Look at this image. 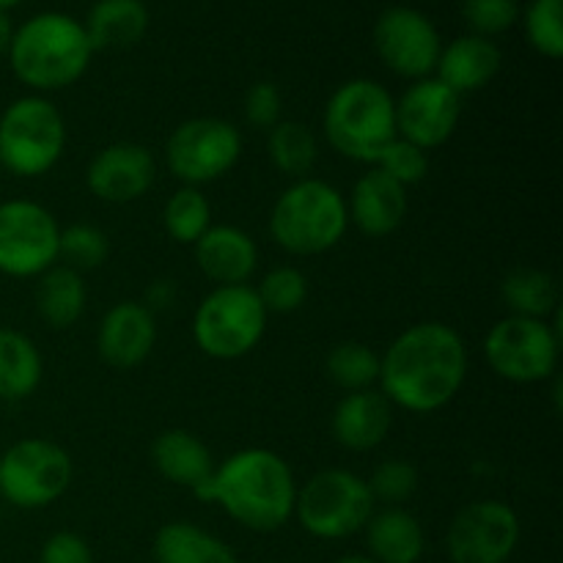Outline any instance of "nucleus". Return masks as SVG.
<instances>
[{"label": "nucleus", "instance_id": "13", "mask_svg": "<svg viewBox=\"0 0 563 563\" xmlns=\"http://www.w3.org/2000/svg\"><path fill=\"white\" fill-rule=\"evenodd\" d=\"M520 517L504 500H476L462 506L445 531L451 563H506L520 544Z\"/></svg>", "mask_w": 563, "mask_h": 563}, {"label": "nucleus", "instance_id": "31", "mask_svg": "<svg viewBox=\"0 0 563 563\" xmlns=\"http://www.w3.org/2000/svg\"><path fill=\"white\" fill-rule=\"evenodd\" d=\"M324 372H328L330 383L344 394L368 390L379 383V355L361 341H344L330 350Z\"/></svg>", "mask_w": 563, "mask_h": 563}, {"label": "nucleus", "instance_id": "24", "mask_svg": "<svg viewBox=\"0 0 563 563\" xmlns=\"http://www.w3.org/2000/svg\"><path fill=\"white\" fill-rule=\"evenodd\" d=\"M152 555L154 563H240L229 542L185 520L168 522L154 533Z\"/></svg>", "mask_w": 563, "mask_h": 563}, {"label": "nucleus", "instance_id": "25", "mask_svg": "<svg viewBox=\"0 0 563 563\" xmlns=\"http://www.w3.org/2000/svg\"><path fill=\"white\" fill-rule=\"evenodd\" d=\"M97 49H126L141 42L148 31V9L143 0H97L82 22Z\"/></svg>", "mask_w": 563, "mask_h": 563}, {"label": "nucleus", "instance_id": "10", "mask_svg": "<svg viewBox=\"0 0 563 563\" xmlns=\"http://www.w3.org/2000/svg\"><path fill=\"white\" fill-rule=\"evenodd\" d=\"M69 451L47 438H22L0 451V504L22 511L47 509L69 489Z\"/></svg>", "mask_w": 563, "mask_h": 563}, {"label": "nucleus", "instance_id": "40", "mask_svg": "<svg viewBox=\"0 0 563 563\" xmlns=\"http://www.w3.org/2000/svg\"><path fill=\"white\" fill-rule=\"evenodd\" d=\"M176 300V284L174 280H154L152 289L146 291V302L143 306L154 313V308H170Z\"/></svg>", "mask_w": 563, "mask_h": 563}, {"label": "nucleus", "instance_id": "45", "mask_svg": "<svg viewBox=\"0 0 563 563\" xmlns=\"http://www.w3.org/2000/svg\"><path fill=\"white\" fill-rule=\"evenodd\" d=\"M0 451H3V449H0Z\"/></svg>", "mask_w": 563, "mask_h": 563}, {"label": "nucleus", "instance_id": "33", "mask_svg": "<svg viewBox=\"0 0 563 563\" xmlns=\"http://www.w3.org/2000/svg\"><path fill=\"white\" fill-rule=\"evenodd\" d=\"M110 242L102 229L91 223H71L60 229V245L58 258H64L66 267L86 273V269H97L108 262Z\"/></svg>", "mask_w": 563, "mask_h": 563}, {"label": "nucleus", "instance_id": "12", "mask_svg": "<svg viewBox=\"0 0 563 563\" xmlns=\"http://www.w3.org/2000/svg\"><path fill=\"white\" fill-rule=\"evenodd\" d=\"M60 225L47 207L27 198L0 203V275L38 278L58 264Z\"/></svg>", "mask_w": 563, "mask_h": 563}, {"label": "nucleus", "instance_id": "22", "mask_svg": "<svg viewBox=\"0 0 563 563\" xmlns=\"http://www.w3.org/2000/svg\"><path fill=\"white\" fill-rule=\"evenodd\" d=\"M152 462L165 482L196 493L212 478L214 456L198 434L187 429H165L152 443Z\"/></svg>", "mask_w": 563, "mask_h": 563}, {"label": "nucleus", "instance_id": "28", "mask_svg": "<svg viewBox=\"0 0 563 563\" xmlns=\"http://www.w3.org/2000/svg\"><path fill=\"white\" fill-rule=\"evenodd\" d=\"M500 297L511 317L553 319L559 313V280L539 267H517L500 284Z\"/></svg>", "mask_w": 563, "mask_h": 563}, {"label": "nucleus", "instance_id": "4", "mask_svg": "<svg viewBox=\"0 0 563 563\" xmlns=\"http://www.w3.org/2000/svg\"><path fill=\"white\" fill-rule=\"evenodd\" d=\"M346 229L344 192L313 176L291 181L269 212V236L291 256H322L344 240Z\"/></svg>", "mask_w": 563, "mask_h": 563}, {"label": "nucleus", "instance_id": "19", "mask_svg": "<svg viewBox=\"0 0 563 563\" xmlns=\"http://www.w3.org/2000/svg\"><path fill=\"white\" fill-rule=\"evenodd\" d=\"M407 209H410V198L405 187L396 185L377 168L366 170L346 198L350 223L372 240L394 234L405 223Z\"/></svg>", "mask_w": 563, "mask_h": 563}, {"label": "nucleus", "instance_id": "36", "mask_svg": "<svg viewBox=\"0 0 563 563\" xmlns=\"http://www.w3.org/2000/svg\"><path fill=\"white\" fill-rule=\"evenodd\" d=\"M366 484L374 504L401 506L405 500H410L416 495L418 471L405 460H385L374 467L372 478Z\"/></svg>", "mask_w": 563, "mask_h": 563}, {"label": "nucleus", "instance_id": "42", "mask_svg": "<svg viewBox=\"0 0 563 563\" xmlns=\"http://www.w3.org/2000/svg\"><path fill=\"white\" fill-rule=\"evenodd\" d=\"M333 563H377V561H372L363 553H350V555H341V559H335Z\"/></svg>", "mask_w": 563, "mask_h": 563}, {"label": "nucleus", "instance_id": "6", "mask_svg": "<svg viewBox=\"0 0 563 563\" xmlns=\"http://www.w3.org/2000/svg\"><path fill=\"white\" fill-rule=\"evenodd\" d=\"M66 148L64 113L42 93L20 97L0 113V170L36 179L53 170Z\"/></svg>", "mask_w": 563, "mask_h": 563}, {"label": "nucleus", "instance_id": "23", "mask_svg": "<svg viewBox=\"0 0 563 563\" xmlns=\"http://www.w3.org/2000/svg\"><path fill=\"white\" fill-rule=\"evenodd\" d=\"M368 559L377 563H418L427 550L421 520L401 506H385L366 522Z\"/></svg>", "mask_w": 563, "mask_h": 563}, {"label": "nucleus", "instance_id": "16", "mask_svg": "<svg viewBox=\"0 0 563 563\" xmlns=\"http://www.w3.org/2000/svg\"><path fill=\"white\" fill-rule=\"evenodd\" d=\"M157 181V159L146 146L119 141L93 154L86 168V187L104 203H132Z\"/></svg>", "mask_w": 563, "mask_h": 563}, {"label": "nucleus", "instance_id": "29", "mask_svg": "<svg viewBox=\"0 0 563 563\" xmlns=\"http://www.w3.org/2000/svg\"><path fill=\"white\" fill-rule=\"evenodd\" d=\"M267 157L278 174L295 181L306 179L319 159L317 135L311 126L300 121H278L267 132Z\"/></svg>", "mask_w": 563, "mask_h": 563}, {"label": "nucleus", "instance_id": "21", "mask_svg": "<svg viewBox=\"0 0 563 563\" xmlns=\"http://www.w3.org/2000/svg\"><path fill=\"white\" fill-rule=\"evenodd\" d=\"M500 64H504V55L493 38L467 33L440 49L434 77L462 97V93L482 91L484 86H489L500 71Z\"/></svg>", "mask_w": 563, "mask_h": 563}, {"label": "nucleus", "instance_id": "30", "mask_svg": "<svg viewBox=\"0 0 563 563\" xmlns=\"http://www.w3.org/2000/svg\"><path fill=\"white\" fill-rule=\"evenodd\" d=\"M163 225L168 236L179 245H196L212 225V203L203 196L201 187L181 185L165 201Z\"/></svg>", "mask_w": 563, "mask_h": 563}, {"label": "nucleus", "instance_id": "17", "mask_svg": "<svg viewBox=\"0 0 563 563\" xmlns=\"http://www.w3.org/2000/svg\"><path fill=\"white\" fill-rule=\"evenodd\" d=\"M157 344V319L143 302L124 300L108 308L97 330V352L110 368H135Z\"/></svg>", "mask_w": 563, "mask_h": 563}, {"label": "nucleus", "instance_id": "11", "mask_svg": "<svg viewBox=\"0 0 563 563\" xmlns=\"http://www.w3.org/2000/svg\"><path fill=\"white\" fill-rule=\"evenodd\" d=\"M242 157V135L231 121L198 115L176 126L165 141V163L181 185L201 187L223 179Z\"/></svg>", "mask_w": 563, "mask_h": 563}, {"label": "nucleus", "instance_id": "14", "mask_svg": "<svg viewBox=\"0 0 563 563\" xmlns=\"http://www.w3.org/2000/svg\"><path fill=\"white\" fill-rule=\"evenodd\" d=\"M374 47H377L379 60L394 75L423 80V77H432L443 42L427 14L410 5H394L383 11L374 25Z\"/></svg>", "mask_w": 563, "mask_h": 563}, {"label": "nucleus", "instance_id": "8", "mask_svg": "<svg viewBox=\"0 0 563 563\" xmlns=\"http://www.w3.org/2000/svg\"><path fill=\"white\" fill-rule=\"evenodd\" d=\"M269 313L264 311L256 289L214 286L196 308L192 339L212 361H240L262 344Z\"/></svg>", "mask_w": 563, "mask_h": 563}, {"label": "nucleus", "instance_id": "27", "mask_svg": "<svg viewBox=\"0 0 563 563\" xmlns=\"http://www.w3.org/2000/svg\"><path fill=\"white\" fill-rule=\"evenodd\" d=\"M86 302V280L77 269L66 267V264H53L47 273L38 275L36 311L47 328L69 330L71 324L80 322Z\"/></svg>", "mask_w": 563, "mask_h": 563}, {"label": "nucleus", "instance_id": "37", "mask_svg": "<svg viewBox=\"0 0 563 563\" xmlns=\"http://www.w3.org/2000/svg\"><path fill=\"white\" fill-rule=\"evenodd\" d=\"M462 14L476 36L493 38L520 20V5L517 0H465Z\"/></svg>", "mask_w": 563, "mask_h": 563}, {"label": "nucleus", "instance_id": "41", "mask_svg": "<svg viewBox=\"0 0 563 563\" xmlns=\"http://www.w3.org/2000/svg\"><path fill=\"white\" fill-rule=\"evenodd\" d=\"M11 38H14V22H11L9 11H0V58L9 55Z\"/></svg>", "mask_w": 563, "mask_h": 563}, {"label": "nucleus", "instance_id": "35", "mask_svg": "<svg viewBox=\"0 0 563 563\" xmlns=\"http://www.w3.org/2000/svg\"><path fill=\"white\" fill-rule=\"evenodd\" d=\"M374 168L383 170L388 179H394L396 185L407 187L421 185L429 174V152H423L416 143L405 141V137L396 135L388 146L379 152V157L374 159Z\"/></svg>", "mask_w": 563, "mask_h": 563}, {"label": "nucleus", "instance_id": "43", "mask_svg": "<svg viewBox=\"0 0 563 563\" xmlns=\"http://www.w3.org/2000/svg\"><path fill=\"white\" fill-rule=\"evenodd\" d=\"M16 3H22V0H0V11H9V9H14Z\"/></svg>", "mask_w": 563, "mask_h": 563}, {"label": "nucleus", "instance_id": "1", "mask_svg": "<svg viewBox=\"0 0 563 563\" xmlns=\"http://www.w3.org/2000/svg\"><path fill=\"white\" fill-rule=\"evenodd\" d=\"M467 377V346L445 322H418L401 330L379 355V394L416 416L443 410Z\"/></svg>", "mask_w": 563, "mask_h": 563}, {"label": "nucleus", "instance_id": "3", "mask_svg": "<svg viewBox=\"0 0 563 563\" xmlns=\"http://www.w3.org/2000/svg\"><path fill=\"white\" fill-rule=\"evenodd\" d=\"M93 47L82 22L75 16L44 11L14 27L9 47L11 71L36 93L60 91L86 75Z\"/></svg>", "mask_w": 563, "mask_h": 563}, {"label": "nucleus", "instance_id": "38", "mask_svg": "<svg viewBox=\"0 0 563 563\" xmlns=\"http://www.w3.org/2000/svg\"><path fill=\"white\" fill-rule=\"evenodd\" d=\"M284 113V97H280V88L275 82L262 80L253 82L245 93V119L247 124L256 126V130H273Z\"/></svg>", "mask_w": 563, "mask_h": 563}, {"label": "nucleus", "instance_id": "18", "mask_svg": "<svg viewBox=\"0 0 563 563\" xmlns=\"http://www.w3.org/2000/svg\"><path fill=\"white\" fill-rule=\"evenodd\" d=\"M203 278L214 286H245L256 275L258 245L240 225H209L192 245Z\"/></svg>", "mask_w": 563, "mask_h": 563}, {"label": "nucleus", "instance_id": "9", "mask_svg": "<svg viewBox=\"0 0 563 563\" xmlns=\"http://www.w3.org/2000/svg\"><path fill=\"white\" fill-rule=\"evenodd\" d=\"M555 322L531 317H506L489 328L484 339L487 366L506 383H548L559 374L561 328Z\"/></svg>", "mask_w": 563, "mask_h": 563}, {"label": "nucleus", "instance_id": "7", "mask_svg": "<svg viewBox=\"0 0 563 563\" xmlns=\"http://www.w3.org/2000/svg\"><path fill=\"white\" fill-rule=\"evenodd\" d=\"M374 506L366 478L344 467H328L297 487L295 517L313 539L341 542L366 528Z\"/></svg>", "mask_w": 563, "mask_h": 563}, {"label": "nucleus", "instance_id": "39", "mask_svg": "<svg viewBox=\"0 0 563 563\" xmlns=\"http://www.w3.org/2000/svg\"><path fill=\"white\" fill-rule=\"evenodd\" d=\"M38 563H93V553L86 539L75 531H55L44 539Z\"/></svg>", "mask_w": 563, "mask_h": 563}, {"label": "nucleus", "instance_id": "15", "mask_svg": "<svg viewBox=\"0 0 563 563\" xmlns=\"http://www.w3.org/2000/svg\"><path fill=\"white\" fill-rule=\"evenodd\" d=\"M462 115V97L438 77L412 80L396 99V135L416 143L423 152L443 146L456 132Z\"/></svg>", "mask_w": 563, "mask_h": 563}, {"label": "nucleus", "instance_id": "34", "mask_svg": "<svg viewBox=\"0 0 563 563\" xmlns=\"http://www.w3.org/2000/svg\"><path fill=\"white\" fill-rule=\"evenodd\" d=\"M526 36L537 53L559 60L563 55V0H533L526 9Z\"/></svg>", "mask_w": 563, "mask_h": 563}, {"label": "nucleus", "instance_id": "20", "mask_svg": "<svg viewBox=\"0 0 563 563\" xmlns=\"http://www.w3.org/2000/svg\"><path fill=\"white\" fill-rule=\"evenodd\" d=\"M390 427H394V405L374 388L341 396L330 418L335 443L357 454L383 445Z\"/></svg>", "mask_w": 563, "mask_h": 563}, {"label": "nucleus", "instance_id": "32", "mask_svg": "<svg viewBox=\"0 0 563 563\" xmlns=\"http://www.w3.org/2000/svg\"><path fill=\"white\" fill-rule=\"evenodd\" d=\"M253 289H256L264 311L280 313V317L300 311L308 300L306 273L297 267H289V264H286V267L269 269V273L258 280V286H253Z\"/></svg>", "mask_w": 563, "mask_h": 563}, {"label": "nucleus", "instance_id": "2", "mask_svg": "<svg viewBox=\"0 0 563 563\" xmlns=\"http://www.w3.org/2000/svg\"><path fill=\"white\" fill-rule=\"evenodd\" d=\"M214 504L242 528L273 533L295 517L297 482L289 462L269 449H242L214 467L212 478L196 493Z\"/></svg>", "mask_w": 563, "mask_h": 563}, {"label": "nucleus", "instance_id": "5", "mask_svg": "<svg viewBox=\"0 0 563 563\" xmlns=\"http://www.w3.org/2000/svg\"><path fill=\"white\" fill-rule=\"evenodd\" d=\"M322 130L330 146L346 159L372 163L396 137V99L383 82L346 80L324 104Z\"/></svg>", "mask_w": 563, "mask_h": 563}, {"label": "nucleus", "instance_id": "44", "mask_svg": "<svg viewBox=\"0 0 563 563\" xmlns=\"http://www.w3.org/2000/svg\"><path fill=\"white\" fill-rule=\"evenodd\" d=\"M0 506H3V504H0Z\"/></svg>", "mask_w": 563, "mask_h": 563}, {"label": "nucleus", "instance_id": "26", "mask_svg": "<svg viewBox=\"0 0 563 563\" xmlns=\"http://www.w3.org/2000/svg\"><path fill=\"white\" fill-rule=\"evenodd\" d=\"M44 361L25 333L0 324V401H25L38 390Z\"/></svg>", "mask_w": 563, "mask_h": 563}]
</instances>
